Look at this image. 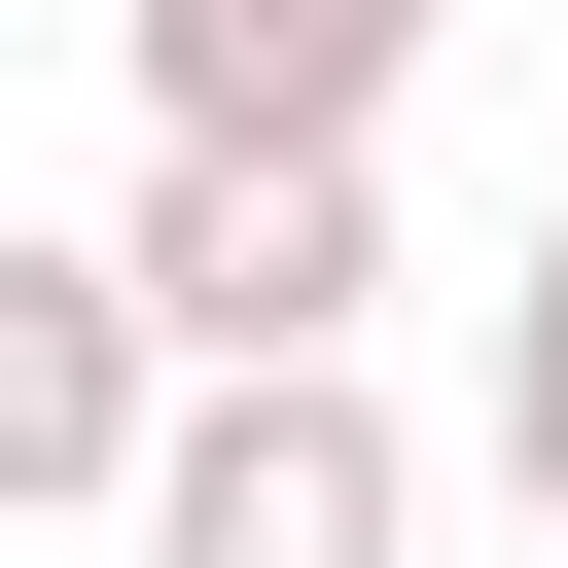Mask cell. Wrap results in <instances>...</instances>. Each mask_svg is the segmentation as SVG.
Instances as JSON below:
<instances>
[{
  "instance_id": "3957f363",
  "label": "cell",
  "mask_w": 568,
  "mask_h": 568,
  "mask_svg": "<svg viewBox=\"0 0 568 568\" xmlns=\"http://www.w3.org/2000/svg\"><path fill=\"white\" fill-rule=\"evenodd\" d=\"M142 568H426V426L320 355V390H213L178 426V497H142Z\"/></svg>"
},
{
  "instance_id": "7a4b0ae2",
  "label": "cell",
  "mask_w": 568,
  "mask_h": 568,
  "mask_svg": "<svg viewBox=\"0 0 568 568\" xmlns=\"http://www.w3.org/2000/svg\"><path fill=\"white\" fill-rule=\"evenodd\" d=\"M462 0H106V71H142V178H390V71H426Z\"/></svg>"
},
{
  "instance_id": "6da1fadb",
  "label": "cell",
  "mask_w": 568,
  "mask_h": 568,
  "mask_svg": "<svg viewBox=\"0 0 568 568\" xmlns=\"http://www.w3.org/2000/svg\"><path fill=\"white\" fill-rule=\"evenodd\" d=\"M178 426H213V355H178V284H142V213H71V248H0V497H71V532H142V497H178Z\"/></svg>"
},
{
  "instance_id": "277c9868",
  "label": "cell",
  "mask_w": 568,
  "mask_h": 568,
  "mask_svg": "<svg viewBox=\"0 0 568 568\" xmlns=\"http://www.w3.org/2000/svg\"><path fill=\"white\" fill-rule=\"evenodd\" d=\"M142 284H178L213 390H320L390 320V178H142Z\"/></svg>"
},
{
  "instance_id": "8992f818",
  "label": "cell",
  "mask_w": 568,
  "mask_h": 568,
  "mask_svg": "<svg viewBox=\"0 0 568 568\" xmlns=\"http://www.w3.org/2000/svg\"><path fill=\"white\" fill-rule=\"evenodd\" d=\"M497 497H532V568H568V426H497Z\"/></svg>"
},
{
  "instance_id": "5b68a950",
  "label": "cell",
  "mask_w": 568,
  "mask_h": 568,
  "mask_svg": "<svg viewBox=\"0 0 568 568\" xmlns=\"http://www.w3.org/2000/svg\"><path fill=\"white\" fill-rule=\"evenodd\" d=\"M497 426H568V213H532V284H497Z\"/></svg>"
}]
</instances>
